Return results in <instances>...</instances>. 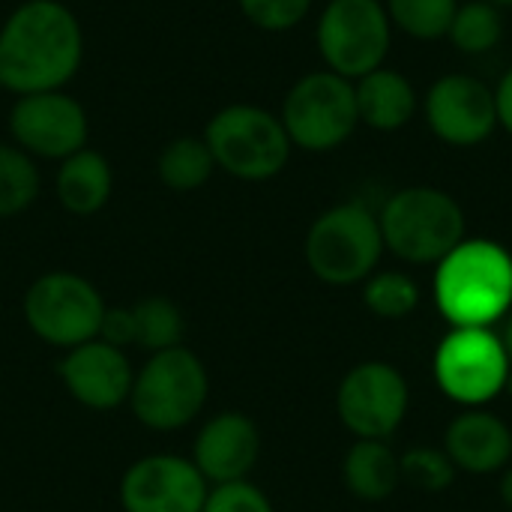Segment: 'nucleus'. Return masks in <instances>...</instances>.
I'll return each mask as SVG.
<instances>
[{
    "instance_id": "nucleus-1",
    "label": "nucleus",
    "mask_w": 512,
    "mask_h": 512,
    "mask_svg": "<svg viewBox=\"0 0 512 512\" xmlns=\"http://www.w3.org/2000/svg\"><path fill=\"white\" fill-rule=\"evenodd\" d=\"M84 63V30L63 0H24L0 24V87L12 96L66 90Z\"/></svg>"
},
{
    "instance_id": "nucleus-2",
    "label": "nucleus",
    "mask_w": 512,
    "mask_h": 512,
    "mask_svg": "<svg viewBox=\"0 0 512 512\" xmlns=\"http://www.w3.org/2000/svg\"><path fill=\"white\" fill-rule=\"evenodd\" d=\"M435 303L453 327H492L512 309V255L495 240L465 237L435 264Z\"/></svg>"
},
{
    "instance_id": "nucleus-3",
    "label": "nucleus",
    "mask_w": 512,
    "mask_h": 512,
    "mask_svg": "<svg viewBox=\"0 0 512 512\" xmlns=\"http://www.w3.org/2000/svg\"><path fill=\"white\" fill-rule=\"evenodd\" d=\"M207 399V363L189 345H177L159 354H147V360L135 369L126 408L138 426L168 435L192 426L204 414Z\"/></svg>"
},
{
    "instance_id": "nucleus-4",
    "label": "nucleus",
    "mask_w": 512,
    "mask_h": 512,
    "mask_svg": "<svg viewBox=\"0 0 512 512\" xmlns=\"http://www.w3.org/2000/svg\"><path fill=\"white\" fill-rule=\"evenodd\" d=\"M204 141L216 171L243 183H267L291 162V138L276 111L255 102H231L213 111L204 126Z\"/></svg>"
},
{
    "instance_id": "nucleus-5",
    "label": "nucleus",
    "mask_w": 512,
    "mask_h": 512,
    "mask_svg": "<svg viewBox=\"0 0 512 512\" xmlns=\"http://www.w3.org/2000/svg\"><path fill=\"white\" fill-rule=\"evenodd\" d=\"M384 246L405 264H441L468 231L462 204L438 186H405L378 213Z\"/></svg>"
},
{
    "instance_id": "nucleus-6",
    "label": "nucleus",
    "mask_w": 512,
    "mask_h": 512,
    "mask_svg": "<svg viewBox=\"0 0 512 512\" xmlns=\"http://www.w3.org/2000/svg\"><path fill=\"white\" fill-rule=\"evenodd\" d=\"M384 234L378 213L363 201L327 207L306 231L303 258L312 276L333 288L363 285L381 264Z\"/></svg>"
},
{
    "instance_id": "nucleus-7",
    "label": "nucleus",
    "mask_w": 512,
    "mask_h": 512,
    "mask_svg": "<svg viewBox=\"0 0 512 512\" xmlns=\"http://www.w3.org/2000/svg\"><path fill=\"white\" fill-rule=\"evenodd\" d=\"M105 309L108 303L102 291L72 270H48L36 276L21 297V318L27 330L60 354L99 339Z\"/></svg>"
},
{
    "instance_id": "nucleus-8",
    "label": "nucleus",
    "mask_w": 512,
    "mask_h": 512,
    "mask_svg": "<svg viewBox=\"0 0 512 512\" xmlns=\"http://www.w3.org/2000/svg\"><path fill=\"white\" fill-rule=\"evenodd\" d=\"M279 120L291 144L306 153H330L342 147L360 126L354 81L330 69L300 75L282 99Z\"/></svg>"
},
{
    "instance_id": "nucleus-9",
    "label": "nucleus",
    "mask_w": 512,
    "mask_h": 512,
    "mask_svg": "<svg viewBox=\"0 0 512 512\" xmlns=\"http://www.w3.org/2000/svg\"><path fill=\"white\" fill-rule=\"evenodd\" d=\"M315 45L324 66L348 81L381 69L393 45L384 0H327L315 24Z\"/></svg>"
},
{
    "instance_id": "nucleus-10",
    "label": "nucleus",
    "mask_w": 512,
    "mask_h": 512,
    "mask_svg": "<svg viewBox=\"0 0 512 512\" xmlns=\"http://www.w3.org/2000/svg\"><path fill=\"white\" fill-rule=\"evenodd\" d=\"M438 387L465 408H483L504 393L510 357L492 327H453L435 351Z\"/></svg>"
},
{
    "instance_id": "nucleus-11",
    "label": "nucleus",
    "mask_w": 512,
    "mask_h": 512,
    "mask_svg": "<svg viewBox=\"0 0 512 512\" xmlns=\"http://www.w3.org/2000/svg\"><path fill=\"white\" fill-rule=\"evenodd\" d=\"M411 390L405 375L384 360H366L345 372L336 390L339 423L357 441H387L408 414Z\"/></svg>"
},
{
    "instance_id": "nucleus-12",
    "label": "nucleus",
    "mask_w": 512,
    "mask_h": 512,
    "mask_svg": "<svg viewBox=\"0 0 512 512\" xmlns=\"http://www.w3.org/2000/svg\"><path fill=\"white\" fill-rule=\"evenodd\" d=\"M9 138L27 156L63 162L90 141L87 108L66 90H45L15 96L9 108Z\"/></svg>"
},
{
    "instance_id": "nucleus-13",
    "label": "nucleus",
    "mask_w": 512,
    "mask_h": 512,
    "mask_svg": "<svg viewBox=\"0 0 512 512\" xmlns=\"http://www.w3.org/2000/svg\"><path fill=\"white\" fill-rule=\"evenodd\" d=\"M210 483L180 453H147L126 465L117 486L123 512H201Z\"/></svg>"
},
{
    "instance_id": "nucleus-14",
    "label": "nucleus",
    "mask_w": 512,
    "mask_h": 512,
    "mask_svg": "<svg viewBox=\"0 0 512 512\" xmlns=\"http://www.w3.org/2000/svg\"><path fill=\"white\" fill-rule=\"evenodd\" d=\"M423 117L441 144L480 147L498 129L495 87L468 72L441 75L423 96Z\"/></svg>"
},
{
    "instance_id": "nucleus-15",
    "label": "nucleus",
    "mask_w": 512,
    "mask_h": 512,
    "mask_svg": "<svg viewBox=\"0 0 512 512\" xmlns=\"http://www.w3.org/2000/svg\"><path fill=\"white\" fill-rule=\"evenodd\" d=\"M57 378L75 405L105 414L129 402L135 366L126 351L102 339H90L60 354Z\"/></svg>"
},
{
    "instance_id": "nucleus-16",
    "label": "nucleus",
    "mask_w": 512,
    "mask_h": 512,
    "mask_svg": "<svg viewBox=\"0 0 512 512\" xmlns=\"http://www.w3.org/2000/svg\"><path fill=\"white\" fill-rule=\"evenodd\" d=\"M261 450V429L249 414L219 411L198 426L189 459L210 486H225L249 480L261 459Z\"/></svg>"
},
{
    "instance_id": "nucleus-17",
    "label": "nucleus",
    "mask_w": 512,
    "mask_h": 512,
    "mask_svg": "<svg viewBox=\"0 0 512 512\" xmlns=\"http://www.w3.org/2000/svg\"><path fill=\"white\" fill-rule=\"evenodd\" d=\"M444 453L456 471L474 477L498 474L512 462V426L486 408H468L447 426Z\"/></svg>"
},
{
    "instance_id": "nucleus-18",
    "label": "nucleus",
    "mask_w": 512,
    "mask_h": 512,
    "mask_svg": "<svg viewBox=\"0 0 512 512\" xmlns=\"http://www.w3.org/2000/svg\"><path fill=\"white\" fill-rule=\"evenodd\" d=\"M354 96H357L360 123L375 132L405 129L417 117V108H420V96H417V87L411 84V78L390 66H381V69L357 78Z\"/></svg>"
},
{
    "instance_id": "nucleus-19",
    "label": "nucleus",
    "mask_w": 512,
    "mask_h": 512,
    "mask_svg": "<svg viewBox=\"0 0 512 512\" xmlns=\"http://www.w3.org/2000/svg\"><path fill=\"white\" fill-rule=\"evenodd\" d=\"M54 195L69 216L87 219L102 213L114 195V168L108 156L93 147H84L57 162Z\"/></svg>"
},
{
    "instance_id": "nucleus-20",
    "label": "nucleus",
    "mask_w": 512,
    "mask_h": 512,
    "mask_svg": "<svg viewBox=\"0 0 512 512\" xmlns=\"http://www.w3.org/2000/svg\"><path fill=\"white\" fill-rule=\"evenodd\" d=\"M342 483L360 501H387L402 486L396 450L387 441H354L342 459Z\"/></svg>"
},
{
    "instance_id": "nucleus-21",
    "label": "nucleus",
    "mask_w": 512,
    "mask_h": 512,
    "mask_svg": "<svg viewBox=\"0 0 512 512\" xmlns=\"http://www.w3.org/2000/svg\"><path fill=\"white\" fill-rule=\"evenodd\" d=\"M216 174L213 153L204 135H177L156 156V177L171 192H198Z\"/></svg>"
},
{
    "instance_id": "nucleus-22",
    "label": "nucleus",
    "mask_w": 512,
    "mask_h": 512,
    "mask_svg": "<svg viewBox=\"0 0 512 512\" xmlns=\"http://www.w3.org/2000/svg\"><path fill=\"white\" fill-rule=\"evenodd\" d=\"M135 318V348L144 354H159L186 345V318L180 306L162 294H150L132 303Z\"/></svg>"
},
{
    "instance_id": "nucleus-23",
    "label": "nucleus",
    "mask_w": 512,
    "mask_h": 512,
    "mask_svg": "<svg viewBox=\"0 0 512 512\" xmlns=\"http://www.w3.org/2000/svg\"><path fill=\"white\" fill-rule=\"evenodd\" d=\"M42 192V171L12 141H0V219L27 213Z\"/></svg>"
},
{
    "instance_id": "nucleus-24",
    "label": "nucleus",
    "mask_w": 512,
    "mask_h": 512,
    "mask_svg": "<svg viewBox=\"0 0 512 512\" xmlns=\"http://www.w3.org/2000/svg\"><path fill=\"white\" fill-rule=\"evenodd\" d=\"M447 39L462 54H486L501 45L504 39V9L486 3V0H468L459 3Z\"/></svg>"
},
{
    "instance_id": "nucleus-25",
    "label": "nucleus",
    "mask_w": 512,
    "mask_h": 512,
    "mask_svg": "<svg viewBox=\"0 0 512 512\" xmlns=\"http://www.w3.org/2000/svg\"><path fill=\"white\" fill-rule=\"evenodd\" d=\"M390 24L411 39L435 42L450 33L459 0H384Z\"/></svg>"
},
{
    "instance_id": "nucleus-26",
    "label": "nucleus",
    "mask_w": 512,
    "mask_h": 512,
    "mask_svg": "<svg viewBox=\"0 0 512 512\" xmlns=\"http://www.w3.org/2000/svg\"><path fill=\"white\" fill-rule=\"evenodd\" d=\"M363 303L372 315L399 321L420 306V285L402 270H375L363 282Z\"/></svg>"
},
{
    "instance_id": "nucleus-27",
    "label": "nucleus",
    "mask_w": 512,
    "mask_h": 512,
    "mask_svg": "<svg viewBox=\"0 0 512 512\" xmlns=\"http://www.w3.org/2000/svg\"><path fill=\"white\" fill-rule=\"evenodd\" d=\"M399 471H402V483L426 492V495H438L447 492L456 480V465L450 462V456L444 453V447H414L408 453L399 456Z\"/></svg>"
},
{
    "instance_id": "nucleus-28",
    "label": "nucleus",
    "mask_w": 512,
    "mask_h": 512,
    "mask_svg": "<svg viewBox=\"0 0 512 512\" xmlns=\"http://www.w3.org/2000/svg\"><path fill=\"white\" fill-rule=\"evenodd\" d=\"M243 18L264 33H285L306 21L312 0H237Z\"/></svg>"
},
{
    "instance_id": "nucleus-29",
    "label": "nucleus",
    "mask_w": 512,
    "mask_h": 512,
    "mask_svg": "<svg viewBox=\"0 0 512 512\" xmlns=\"http://www.w3.org/2000/svg\"><path fill=\"white\" fill-rule=\"evenodd\" d=\"M201 512H276V507L252 480H237L225 486H210Z\"/></svg>"
},
{
    "instance_id": "nucleus-30",
    "label": "nucleus",
    "mask_w": 512,
    "mask_h": 512,
    "mask_svg": "<svg viewBox=\"0 0 512 512\" xmlns=\"http://www.w3.org/2000/svg\"><path fill=\"white\" fill-rule=\"evenodd\" d=\"M99 339L129 351L135 348V318H132V306H108L99 324Z\"/></svg>"
},
{
    "instance_id": "nucleus-31",
    "label": "nucleus",
    "mask_w": 512,
    "mask_h": 512,
    "mask_svg": "<svg viewBox=\"0 0 512 512\" xmlns=\"http://www.w3.org/2000/svg\"><path fill=\"white\" fill-rule=\"evenodd\" d=\"M495 108H498V126L512 135V66L501 75L495 87Z\"/></svg>"
},
{
    "instance_id": "nucleus-32",
    "label": "nucleus",
    "mask_w": 512,
    "mask_h": 512,
    "mask_svg": "<svg viewBox=\"0 0 512 512\" xmlns=\"http://www.w3.org/2000/svg\"><path fill=\"white\" fill-rule=\"evenodd\" d=\"M501 501L512 510V462L504 468V477H501Z\"/></svg>"
},
{
    "instance_id": "nucleus-33",
    "label": "nucleus",
    "mask_w": 512,
    "mask_h": 512,
    "mask_svg": "<svg viewBox=\"0 0 512 512\" xmlns=\"http://www.w3.org/2000/svg\"><path fill=\"white\" fill-rule=\"evenodd\" d=\"M507 324H504V333H501V342H504V348H507V357H510L512 363V309L507 312V318H504Z\"/></svg>"
},
{
    "instance_id": "nucleus-34",
    "label": "nucleus",
    "mask_w": 512,
    "mask_h": 512,
    "mask_svg": "<svg viewBox=\"0 0 512 512\" xmlns=\"http://www.w3.org/2000/svg\"><path fill=\"white\" fill-rule=\"evenodd\" d=\"M486 3H492V6H498V9H510L512 0H486Z\"/></svg>"
}]
</instances>
